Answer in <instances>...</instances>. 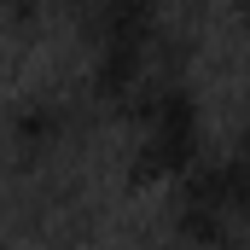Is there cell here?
<instances>
[{"label":"cell","instance_id":"3","mask_svg":"<svg viewBox=\"0 0 250 250\" xmlns=\"http://www.w3.org/2000/svg\"><path fill=\"white\" fill-rule=\"evenodd\" d=\"M169 227L192 245H233L250 239V123L227 151H204L187 181L169 187Z\"/></svg>","mask_w":250,"mask_h":250},{"label":"cell","instance_id":"1","mask_svg":"<svg viewBox=\"0 0 250 250\" xmlns=\"http://www.w3.org/2000/svg\"><path fill=\"white\" fill-rule=\"evenodd\" d=\"M169 0H70V18L87 47V82L105 105H134L140 87H151L157 23Z\"/></svg>","mask_w":250,"mask_h":250},{"label":"cell","instance_id":"2","mask_svg":"<svg viewBox=\"0 0 250 250\" xmlns=\"http://www.w3.org/2000/svg\"><path fill=\"white\" fill-rule=\"evenodd\" d=\"M204 163V117L181 82H151L128 105V181L134 187H175Z\"/></svg>","mask_w":250,"mask_h":250}]
</instances>
